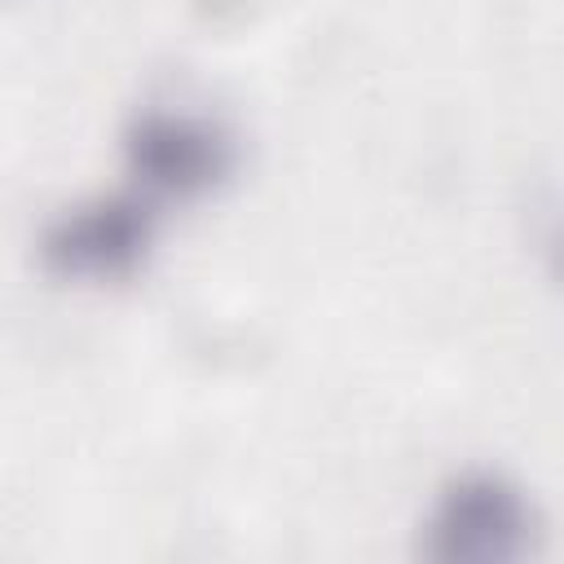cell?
Segmentation results:
<instances>
[{"label": "cell", "mask_w": 564, "mask_h": 564, "mask_svg": "<svg viewBox=\"0 0 564 564\" xmlns=\"http://www.w3.org/2000/svg\"><path fill=\"white\" fill-rule=\"evenodd\" d=\"M538 551V507L511 476L489 467L449 476L419 524V555L432 564H520Z\"/></svg>", "instance_id": "6da1fadb"}, {"label": "cell", "mask_w": 564, "mask_h": 564, "mask_svg": "<svg viewBox=\"0 0 564 564\" xmlns=\"http://www.w3.org/2000/svg\"><path fill=\"white\" fill-rule=\"evenodd\" d=\"M123 167L150 203H189L220 189L238 167V132L194 106H141L123 123Z\"/></svg>", "instance_id": "7a4b0ae2"}, {"label": "cell", "mask_w": 564, "mask_h": 564, "mask_svg": "<svg viewBox=\"0 0 564 564\" xmlns=\"http://www.w3.org/2000/svg\"><path fill=\"white\" fill-rule=\"evenodd\" d=\"M154 247V203L141 189L93 194L62 207L40 234V260L66 282H123Z\"/></svg>", "instance_id": "3957f363"}, {"label": "cell", "mask_w": 564, "mask_h": 564, "mask_svg": "<svg viewBox=\"0 0 564 564\" xmlns=\"http://www.w3.org/2000/svg\"><path fill=\"white\" fill-rule=\"evenodd\" d=\"M555 251H560V260H564V229L555 234Z\"/></svg>", "instance_id": "277c9868"}]
</instances>
